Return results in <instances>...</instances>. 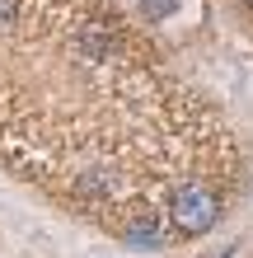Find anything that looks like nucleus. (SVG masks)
<instances>
[{
	"mask_svg": "<svg viewBox=\"0 0 253 258\" xmlns=\"http://www.w3.org/2000/svg\"><path fill=\"white\" fill-rule=\"evenodd\" d=\"M169 216H174V230L202 235V230H211V225H216L220 207H216V197L206 192L202 183H183V188L169 192Z\"/></svg>",
	"mask_w": 253,
	"mask_h": 258,
	"instance_id": "obj_1",
	"label": "nucleus"
},
{
	"mask_svg": "<svg viewBox=\"0 0 253 258\" xmlns=\"http://www.w3.org/2000/svg\"><path fill=\"white\" fill-rule=\"evenodd\" d=\"M248 5H253V0H248Z\"/></svg>",
	"mask_w": 253,
	"mask_h": 258,
	"instance_id": "obj_4",
	"label": "nucleus"
},
{
	"mask_svg": "<svg viewBox=\"0 0 253 258\" xmlns=\"http://www.w3.org/2000/svg\"><path fill=\"white\" fill-rule=\"evenodd\" d=\"M14 14H19V0H0V28L14 24Z\"/></svg>",
	"mask_w": 253,
	"mask_h": 258,
	"instance_id": "obj_3",
	"label": "nucleus"
},
{
	"mask_svg": "<svg viewBox=\"0 0 253 258\" xmlns=\"http://www.w3.org/2000/svg\"><path fill=\"white\" fill-rule=\"evenodd\" d=\"M127 239L136 249H159V244H164V221H159L150 207H141L136 216L127 221Z\"/></svg>",
	"mask_w": 253,
	"mask_h": 258,
	"instance_id": "obj_2",
	"label": "nucleus"
}]
</instances>
